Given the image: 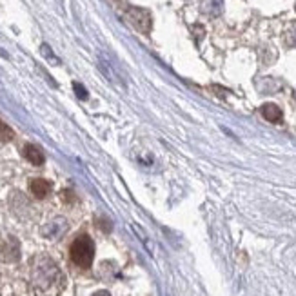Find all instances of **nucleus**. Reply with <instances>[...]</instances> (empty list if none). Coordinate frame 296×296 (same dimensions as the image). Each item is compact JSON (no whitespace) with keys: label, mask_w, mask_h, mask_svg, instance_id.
<instances>
[{"label":"nucleus","mask_w":296,"mask_h":296,"mask_svg":"<svg viewBox=\"0 0 296 296\" xmlns=\"http://www.w3.org/2000/svg\"><path fill=\"white\" fill-rule=\"evenodd\" d=\"M29 287L35 296H58L66 287V276L48 255H36L29 262Z\"/></svg>","instance_id":"1"},{"label":"nucleus","mask_w":296,"mask_h":296,"mask_svg":"<svg viewBox=\"0 0 296 296\" xmlns=\"http://www.w3.org/2000/svg\"><path fill=\"white\" fill-rule=\"evenodd\" d=\"M69 256L71 262L80 269H89L95 260V244H93L91 236L80 235L73 240L69 247Z\"/></svg>","instance_id":"2"},{"label":"nucleus","mask_w":296,"mask_h":296,"mask_svg":"<svg viewBox=\"0 0 296 296\" xmlns=\"http://www.w3.org/2000/svg\"><path fill=\"white\" fill-rule=\"evenodd\" d=\"M128 20L133 24V28L138 29L140 33H149L151 31V13L147 9L142 8H129L128 9Z\"/></svg>","instance_id":"3"},{"label":"nucleus","mask_w":296,"mask_h":296,"mask_svg":"<svg viewBox=\"0 0 296 296\" xmlns=\"http://www.w3.org/2000/svg\"><path fill=\"white\" fill-rule=\"evenodd\" d=\"M51 189H53L51 182L44 180V178H35V180L29 182V191H31V195L35 196V198H38V200L48 198Z\"/></svg>","instance_id":"4"},{"label":"nucleus","mask_w":296,"mask_h":296,"mask_svg":"<svg viewBox=\"0 0 296 296\" xmlns=\"http://www.w3.org/2000/svg\"><path fill=\"white\" fill-rule=\"evenodd\" d=\"M0 256H2V260L6 262H16L20 258V245L15 238H9L4 245H2V251H0Z\"/></svg>","instance_id":"5"},{"label":"nucleus","mask_w":296,"mask_h":296,"mask_svg":"<svg viewBox=\"0 0 296 296\" xmlns=\"http://www.w3.org/2000/svg\"><path fill=\"white\" fill-rule=\"evenodd\" d=\"M200 11L205 16H220L224 13V0H202L200 2Z\"/></svg>","instance_id":"6"},{"label":"nucleus","mask_w":296,"mask_h":296,"mask_svg":"<svg viewBox=\"0 0 296 296\" xmlns=\"http://www.w3.org/2000/svg\"><path fill=\"white\" fill-rule=\"evenodd\" d=\"M22 155H24L26 160L31 162L33 165H42V164H44V160H46L44 153H42L40 149L36 147V145H33V144L24 145V151H22Z\"/></svg>","instance_id":"7"},{"label":"nucleus","mask_w":296,"mask_h":296,"mask_svg":"<svg viewBox=\"0 0 296 296\" xmlns=\"http://www.w3.org/2000/svg\"><path fill=\"white\" fill-rule=\"evenodd\" d=\"M260 113L267 122H280L282 120V109L274 104H264L260 109Z\"/></svg>","instance_id":"8"},{"label":"nucleus","mask_w":296,"mask_h":296,"mask_svg":"<svg viewBox=\"0 0 296 296\" xmlns=\"http://www.w3.org/2000/svg\"><path fill=\"white\" fill-rule=\"evenodd\" d=\"M285 44L296 48V22H291L289 28L285 29Z\"/></svg>","instance_id":"9"},{"label":"nucleus","mask_w":296,"mask_h":296,"mask_svg":"<svg viewBox=\"0 0 296 296\" xmlns=\"http://www.w3.org/2000/svg\"><path fill=\"white\" fill-rule=\"evenodd\" d=\"M9 140H13V129L0 120V142H9Z\"/></svg>","instance_id":"10"},{"label":"nucleus","mask_w":296,"mask_h":296,"mask_svg":"<svg viewBox=\"0 0 296 296\" xmlns=\"http://www.w3.org/2000/svg\"><path fill=\"white\" fill-rule=\"evenodd\" d=\"M62 202H66V204H75L76 202V195L71 191V189H66V191H62Z\"/></svg>","instance_id":"11"},{"label":"nucleus","mask_w":296,"mask_h":296,"mask_svg":"<svg viewBox=\"0 0 296 296\" xmlns=\"http://www.w3.org/2000/svg\"><path fill=\"white\" fill-rule=\"evenodd\" d=\"M73 88H75L76 95L80 96V98H84V100H86V98H88V91H86V89L82 88V86L78 84V82H75V84H73Z\"/></svg>","instance_id":"12"},{"label":"nucleus","mask_w":296,"mask_h":296,"mask_svg":"<svg viewBox=\"0 0 296 296\" xmlns=\"http://www.w3.org/2000/svg\"><path fill=\"white\" fill-rule=\"evenodd\" d=\"M93 296H111V294H109L108 291H96V292H95V294H93Z\"/></svg>","instance_id":"13"}]
</instances>
